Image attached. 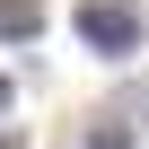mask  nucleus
Returning a JSON list of instances; mask_svg holds the SVG:
<instances>
[{
	"mask_svg": "<svg viewBox=\"0 0 149 149\" xmlns=\"http://www.w3.org/2000/svg\"><path fill=\"white\" fill-rule=\"evenodd\" d=\"M79 35H88L97 53H132V44H140V9H123V0H88V9H79Z\"/></svg>",
	"mask_w": 149,
	"mask_h": 149,
	"instance_id": "nucleus-1",
	"label": "nucleus"
},
{
	"mask_svg": "<svg viewBox=\"0 0 149 149\" xmlns=\"http://www.w3.org/2000/svg\"><path fill=\"white\" fill-rule=\"evenodd\" d=\"M0 35H9V44L44 35V0H0Z\"/></svg>",
	"mask_w": 149,
	"mask_h": 149,
	"instance_id": "nucleus-2",
	"label": "nucleus"
},
{
	"mask_svg": "<svg viewBox=\"0 0 149 149\" xmlns=\"http://www.w3.org/2000/svg\"><path fill=\"white\" fill-rule=\"evenodd\" d=\"M88 149H132V132H123V123H97V132H88Z\"/></svg>",
	"mask_w": 149,
	"mask_h": 149,
	"instance_id": "nucleus-3",
	"label": "nucleus"
},
{
	"mask_svg": "<svg viewBox=\"0 0 149 149\" xmlns=\"http://www.w3.org/2000/svg\"><path fill=\"white\" fill-rule=\"evenodd\" d=\"M0 114H9V79H0Z\"/></svg>",
	"mask_w": 149,
	"mask_h": 149,
	"instance_id": "nucleus-4",
	"label": "nucleus"
}]
</instances>
